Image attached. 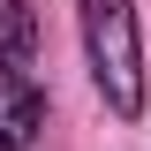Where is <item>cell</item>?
<instances>
[{
    "instance_id": "cell-3",
    "label": "cell",
    "mask_w": 151,
    "mask_h": 151,
    "mask_svg": "<svg viewBox=\"0 0 151 151\" xmlns=\"http://www.w3.org/2000/svg\"><path fill=\"white\" fill-rule=\"evenodd\" d=\"M30 45H38V15L23 8V0H0V68L30 60Z\"/></svg>"
},
{
    "instance_id": "cell-1",
    "label": "cell",
    "mask_w": 151,
    "mask_h": 151,
    "mask_svg": "<svg viewBox=\"0 0 151 151\" xmlns=\"http://www.w3.org/2000/svg\"><path fill=\"white\" fill-rule=\"evenodd\" d=\"M83 45L91 76L113 113H144V45H136V8L129 0H83Z\"/></svg>"
},
{
    "instance_id": "cell-2",
    "label": "cell",
    "mask_w": 151,
    "mask_h": 151,
    "mask_svg": "<svg viewBox=\"0 0 151 151\" xmlns=\"http://www.w3.org/2000/svg\"><path fill=\"white\" fill-rule=\"evenodd\" d=\"M38 129H45V98H38V83L15 76V68H0V151H23Z\"/></svg>"
}]
</instances>
